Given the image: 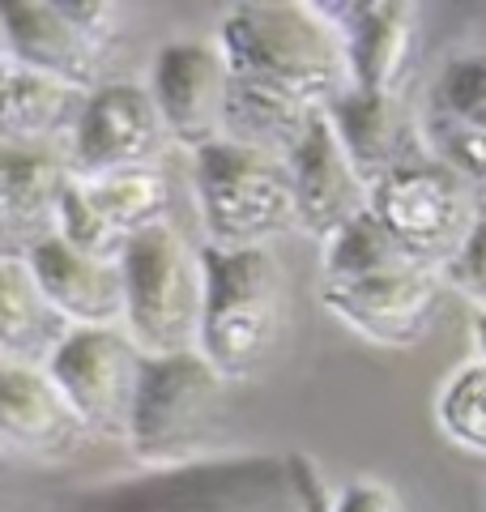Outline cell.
<instances>
[{"label": "cell", "mask_w": 486, "mask_h": 512, "mask_svg": "<svg viewBox=\"0 0 486 512\" xmlns=\"http://www.w3.org/2000/svg\"><path fill=\"white\" fill-rule=\"evenodd\" d=\"M218 47L231 73L226 137L278 158L350 90L342 35L320 5H235Z\"/></svg>", "instance_id": "1"}, {"label": "cell", "mask_w": 486, "mask_h": 512, "mask_svg": "<svg viewBox=\"0 0 486 512\" xmlns=\"http://www.w3.org/2000/svg\"><path fill=\"white\" fill-rule=\"evenodd\" d=\"M56 512H324L320 478L303 457H235L154 470L137 483H111Z\"/></svg>", "instance_id": "2"}, {"label": "cell", "mask_w": 486, "mask_h": 512, "mask_svg": "<svg viewBox=\"0 0 486 512\" xmlns=\"http://www.w3.org/2000/svg\"><path fill=\"white\" fill-rule=\"evenodd\" d=\"M205 312L197 355L226 384H248L273 363L286 333L290 286L273 248L218 252L201 248Z\"/></svg>", "instance_id": "3"}, {"label": "cell", "mask_w": 486, "mask_h": 512, "mask_svg": "<svg viewBox=\"0 0 486 512\" xmlns=\"http://www.w3.org/2000/svg\"><path fill=\"white\" fill-rule=\"evenodd\" d=\"M226 384L197 350L145 359L124 444L150 470H184L214 461L226 431Z\"/></svg>", "instance_id": "4"}, {"label": "cell", "mask_w": 486, "mask_h": 512, "mask_svg": "<svg viewBox=\"0 0 486 512\" xmlns=\"http://www.w3.org/2000/svg\"><path fill=\"white\" fill-rule=\"evenodd\" d=\"M124 269V333L145 359L192 355L205 312V265L201 248L171 227L141 231L120 256Z\"/></svg>", "instance_id": "5"}, {"label": "cell", "mask_w": 486, "mask_h": 512, "mask_svg": "<svg viewBox=\"0 0 486 512\" xmlns=\"http://www.w3.org/2000/svg\"><path fill=\"white\" fill-rule=\"evenodd\" d=\"M192 188L201 205L205 248H269L295 227V192L286 158L222 137L192 154Z\"/></svg>", "instance_id": "6"}, {"label": "cell", "mask_w": 486, "mask_h": 512, "mask_svg": "<svg viewBox=\"0 0 486 512\" xmlns=\"http://www.w3.org/2000/svg\"><path fill=\"white\" fill-rule=\"evenodd\" d=\"M13 69L73 90H99L103 60L120 35V5L99 0H5L0 5Z\"/></svg>", "instance_id": "7"}, {"label": "cell", "mask_w": 486, "mask_h": 512, "mask_svg": "<svg viewBox=\"0 0 486 512\" xmlns=\"http://www.w3.org/2000/svg\"><path fill=\"white\" fill-rule=\"evenodd\" d=\"M371 218L410 261L444 269L474 231L478 201L457 171L427 154L371 188Z\"/></svg>", "instance_id": "8"}, {"label": "cell", "mask_w": 486, "mask_h": 512, "mask_svg": "<svg viewBox=\"0 0 486 512\" xmlns=\"http://www.w3.org/2000/svg\"><path fill=\"white\" fill-rule=\"evenodd\" d=\"M145 355L124 329H69L43 372L86 427V436L124 440L141 389Z\"/></svg>", "instance_id": "9"}, {"label": "cell", "mask_w": 486, "mask_h": 512, "mask_svg": "<svg viewBox=\"0 0 486 512\" xmlns=\"http://www.w3.org/2000/svg\"><path fill=\"white\" fill-rule=\"evenodd\" d=\"M320 303L337 325L384 350H414L427 342L444 303V274L431 265H393L367 278H337L320 286Z\"/></svg>", "instance_id": "10"}, {"label": "cell", "mask_w": 486, "mask_h": 512, "mask_svg": "<svg viewBox=\"0 0 486 512\" xmlns=\"http://www.w3.org/2000/svg\"><path fill=\"white\" fill-rule=\"evenodd\" d=\"M162 141L171 137L150 90L137 82H103L99 90H90L64 154L77 180H99V175L154 167Z\"/></svg>", "instance_id": "11"}, {"label": "cell", "mask_w": 486, "mask_h": 512, "mask_svg": "<svg viewBox=\"0 0 486 512\" xmlns=\"http://www.w3.org/2000/svg\"><path fill=\"white\" fill-rule=\"evenodd\" d=\"M145 90H150V99H154L162 124H167V137L175 146L197 154L226 137L231 73H226L218 43H209V39L167 43L154 56Z\"/></svg>", "instance_id": "12"}, {"label": "cell", "mask_w": 486, "mask_h": 512, "mask_svg": "<svg viewBox=\"0 0 486 512\" xmlns=\"http://www.w3.org/2000/svg\"><path fill=\"white\" fill-rule=\"evenodd\" d=\"M329 13L346 47L350 90L401 99L418 64L423 43V13L405 0H350V5H320Z\"/></svg>", "instance_id": "13"}, {"label": "cell", "mask_w": 486, "mask_h": 512, "mask_svg": "<svg viewBox=\"0 0 486 512\" xmlns=\"http://www.w3.org/2000/svg\"><path fill=\"white\" fill-rule=\"evenodd\" d=\"M286 171L290 192H295V227L312 235L316 244H329L337 231H346L350 222H359L371 210V188L350 167L324 111L286 154Z\"/></svg>", "instance_id": "14"}, {"label": "cell", "mask_w": 486, "mask_h": 512, "mask_svg": "<svg viewBox=\"0 0 486 512\" xmlns=\"http://www.w3.org/2000/svg\"><path fill=\"white\" fill-rule=\"evenodd\" d=\"M22 261L35 274L43 299L69 329H124V269L120 261H94L56 235L26 244Z\"/></svg>", "instance_id": "15"}, {"label": "cell", "mask_w": 486, "mask_h": 512, "mask_svg": "<svg viewBox=\"0 0 486 512\" xmlns=\"http://www.w3.org/2000/svg\"><path fill=\"white\" fill-rule=\"evenodd\" d=\"M324 116H329L333 137L342 141L350 167L359 171V180L367 188H376L393 171L431 154L427 137L410 120V111L401 107V99H388V94L346 90Z\"/></svg>", "instance_id": "16"}, {"label": "cell", "mask_w": 486, "mask_h": 512, "mask_svg": "<svg viewBox=\"0 0 486 512\" xmlns=\"http://www.w3.org/2000/svg\"><path fill=\"white\" fill-rule=\"evenodd\" d=\"M0 440L26 457H69L86 427L60 397L52 376L30 363H0Z\"/></svg>", "instance_id": "17"}, {"label": "cell", "mask_w": 486, "mask_h": 512, "mask_svg": "<svg viewBox=\"0 0 486 512\" xmlns=\"http://www.w3.org/2000/svg\"><path fill=\"white\" fill-rule=\"evenodd\" d=\"M86 99H90L86 90L13 69L0 82V146L69 150Z\"/></svg>", "instance_id": "18"}, {"label": "cell", "mask_w": 486, "mask_h": 512, "mask_svg": "<svg viewBox=\"0 0 486 512\" xmlns=\"http://www.w3.org/2000/svg\"><path fill=\"white\" fill-rule=\"evenodd\" d=\"M73 184V167L64 150H18L0 146V214L13 222L26 244L52 235L56 210Z\"/></svg>", "instance_id": "19"}, {"label": "cell", "mask_w": 486, "mask_h": 512, "mask_svg": "<svg viewBox=\"0 0 486 512\" xmlns=\"http://www.w3.org/2000/svg\"><path fill=\"white\" fill-rule=\"evenodd\" d=\"M64 333H69V325L43 299L22 256L0 265V350L9 355V363L43 367L64 342Z\"/></svg>", "instance_id": "20"}, {"label": "cell", "mask_w": 486, "mask_h": 512, "mask_svg": "<svg viewBox=\"0 0 486 512\" xmlns=\"http://www.w3.org/2000/svg\"><path fill=\"white\" fill-rule=\"evenodd\" d=\"M86 188L90 205L99 210L111 227L124 239H133L141 231L171 222V188L162 180L158 167H141V171H116V175H99V180H77Z\"/></svg>", "instance_id": "21"}, {"label": "cell", "mask_w": 486, "mask_h": 512, "mask_svg": "<svg viewBox=\"0 0 486 512\" xmlns=\"http://www.w3.org/2000/svg\"><path fill=\"white\" fill-rule=\"evenodd\" d=\"M435 423L461 448V453L486 457V363L465 359L444 376L435 393Z\"/></svg>", "instance_id": "22"}, {"label": "cell", "mask_w": 486, "mask_h": 512, "mask_svg": "<svg viewBox=\"0 0 486 512\" xmlns=\"http://www.w3.org/2000/svg\"><path fill=\"white\" fill-rule=\"evenodd\" d=\"M320 256H324V282L367 278V274H380V269H393V265L410 261V256L384 235V227L371 218V210L359 222H350L346 231H337L329 244H320Z\"/></svg>", "instance_id": "23"}, {"label": "cell", "mask_w": 486, "mask_h": 512, "mask_svg": "<svg viewBox=\"0 0 486 512\" xmlns=\"http://www.w3.org/2000/svg\"><path fill=\"white\" fill-rule=\"evenodd\" d=\"M431 120L486 133V52H465L444 64L431 86Z\"/></svg>", "instance_id": "24"}, {"label": "cell", "mask_w": 486, "mask_h": 512, "mask_svg": "<svg viewBox=\"0 0 486 512\" xmlns=\"http://www.w3.org/2000/svg\"><path fill=\"white\" fill-rule=\"evenodd\" d=\"M52 235L64 239L73 252L94 256V261H120L124 248H128V239L90 205L86 188L77 184V175H73V184H69V192H64V201H60V210H56Z\"/></svg>", "instance_id": "25"}, {"label": "cell", "mask_w": 486, "mask_h": 512, "mask_svg": "<svg viewBox=\"0 0 486 512\" xmlns=\"http://www.w3.org/2000/svg\"><path fill=\"white\" fill-rule=\"evenodd\" d=\"M427 150L435 163H444L448 171H457L469 188H486V133L461 124L431 120L427 124Z\"/></svg>", "instance_id": "26"}, {"label": "cell", "mask_w": 486, "mask_h": 512, "mask_svg": "<svg viewBox=\"0 0 486 512\" xmlns=\"http://www.w3.org/2000/svg\"><path fill=\"white\" fill-rule=\"evenodd\" d=\"M440 274H444V286H452V291H461L469 299H478L486 308V214H478L474 231H469L461 252L452 256Z\"/></svg>", "instance_id": "27"}, {"label": "cell", "mask_w": 486, "mask_h": 512, "mask_svg": "<svg viewBox=\"0 0 486 512\" xmlns=\"http://www.w3.org/2000/svg\"><path fill=\"white\" fill-rule=\"evenodd\" d=\"M329 512H410V508L384 478H354Z\"/></svg>", "instance_id": "28"}, {"label": "cell", "mask_w": 486, "mask_h": 512, "mask_svg": "<svg viewBox=\"0 0 486 512\" xmlns=\"http://www.w3.org/2000/svg\"><path fill=\"white\" fill-rule=\"evenodd\" d=\"M18 256H26V239L13 231V222L0 214V265L5 261H18Z\"/></svg>", "instance_id": "29"}, {"label": "cell", "mask_w": 486, "mask_h": 512, "mask_svg": "<svg viewBox=\"0 0 486 512\" xmlns=\"http://www.w3.org/2000/svg\"><path fill=\"white\" fill-rule=\"evenodd\" d=\"M13 73V52H9V35H5V18H0V82Z\"/></svg>", "instance_id": "30"}, {"label": "cell", "mask_w": 486, "mask_h": 512, "mask_svg": "<svg viewBox=\"0 0 486 512\" xmlns=\"http://www.w3.org/2000/svg\"><path fill=\"white\" fill-rule=\"evenodd\" d=\"M474 342H478V359L486 363V308H482V316H478V325H474Z\"/></svg>", "instance_id": "31"}]
</instances>
